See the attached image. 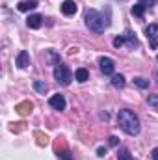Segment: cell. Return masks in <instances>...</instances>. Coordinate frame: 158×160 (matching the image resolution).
<instances>
[{
    "mask_svg": "<svg viewBox=\"0 0 158 160\" xmlns=\"http://www.w3.org/2000/svg\"><path fill=\"white\" fill-rule=\"evenodd\" d=\"M141 6H145V8H153L155 6V0H138Z\"/></svg>",
    "mask_w": 158,
    "mask_h": 160,
    "instance_id": "cell-23",
    "label": "cell"
},
{
    "mask_svg": "<svg viewBox=\"0 0 158 160\" xmlns=\"http://www.w3.org/2000/svg\"><path fill=\"white\" fill-rule=\"evenodd\" d=\"M48 104H50L54 110H65V99H63V95H60V93L52 95V97L48 99Z\"/></svg>",
    "mask_w": 158,
    "mask_h": 160,
    "instance_id": "cell-6",
    "label": "cell"
},
{
    "mask_svg": "<svg viewBox=\"0 0 158 160\" xmlns=\"http://www.w3.org/2000/svg\"><path fill=\"white\" fill-rule=\"evenodd\" d=\"M58 157H60L62 160H73V157H71V153H69L67 149H65V151H62V153L58 151Z\"/></svg>",
    "mask_w": 158,
    "mask_h": 160,
    "instance_id": "cell-21",
    "label": "cell"
},
{
    "mask_svg": "<svg viewBox=\"0 0 158 160\" xmlns=\"http://www.w3.org/2000/svg\"><path fill=\"white\" fill-rule=\"evenodd\" d=\"M77 4H75V0H65L63 4H62V11H63V15H75L77 13Z\"/></svg>",
    "mask_w": 158,
    "mask_h": 160,
    "instance_id": "cell-8",
    "label": "cell"
},
{
    "mask_svg": "<svg viewBox=\"0 0 158 160\" xmlns=\"http://www.w3.org/2000/svg\"><path fill=\"white\" fill-rule=\"evenodd\" d=\"M48 60H50V63H54V65H58V63H60V58H58L52 50H48Z\"/></svg>",
    "mask_w": 158,
    "mask_h": 160,
    "instance_id": "cell-20",
    "label": "cell"
},
{
    "mask_svg": "<svg viewBox=\"0 0 158 160\" xmlns=\"http://www.w3.org/2000/svg\"><path fill=\"white\" fill-rule=\"evenodd\" d=\"M17 67H21V69H26L28 65H30V56H28V52L26 50H21L19 54H17Z\"/></svg>",
    "mask_w": 158,
    "mask_h": 160,
    "instance_id": "cell-7",
    "label": "cell"
},
{
    "mask_svg": "<svg viewBox=\"0 0 158 160\" xmlns=\"http://www.w3.org/2000/svg\"><path fill=\"white\" fill-rule=\"evenodd\" d=\"M156 60H158V56H156Z\"/></svg>",
    "mask_w": 158,
    "mask_h": 160,
    "instance_id": "cell-27",
    "label": "cell"
},
{
    "mask_svg": "<svg viewBox=\"0 0 158 160\" xmlns=\"http://www.w3.org/2000/svg\"><path fill=\"white\" fill-rule=\"evenodd\" d=\"M108 140H110V145H112V147H116V145L119 143V138H117V136H110Z\"/></svg>",
    "mask_w": 158,
    "mask_h": 160,
    "instance_id": "cell-24",
    "label": "cell"
},
{
    "mask_svg": "<svg viewBox=\"0 0 158 160\" xmlns=\"http://www.w3.org/2000/svg\"><path fill=\"white\" fill-rule=\"evenodd\" d=\"M37 8V0H24L17 6L19 11H30V9H36Z\"/></svg>",
    "mask_w": 158,
    "mask_h": 160,
    "instance_id": "cell-10",
    "label": "cell"
},
{
    "mask_svg": "<svg viewBox=\"0 0 158 160\" xmlns=\"http://www.w3.org/2000/svg\"><path fill=\"white\" fill-rule=\"evenodd\" d=\"M86 24H87V28H89L91 32H95V34H102L104 28L108 26V22L104 21V17H102L97 9H87V11H86Z\"/></svg>",
    "mask_w": 158,
    "mask_h": 160,
    "instance_id": "cell-2",
    "label": "cell"
},
{
    "mask_svg": "<svg viewBox=\"0 0 158 160\" xmlns=\"http://www.w3.org/2000/svg\"><path fill=\"white\" fill-rule=\"evenodd\" d=\"M97 155H99V157H104V155H106V149H104V147H99V149H97Z\"/></svg>",
    "mask_w": 158,
    "mask_h": 160,
    "instance_id": "cell-26",
    "label": "cell"
},
{
    "mask_svg": "<svg viewBox=\"0 0 158 160\" xmlns=\"http://www.w3.org/2000/svg\"><path fill=\"white\" fill-rule=\"evenodd\" d=\"M32 108H34V104L30 102V101H24V102H21V104H17V112L21 114V116H26V114H30L32 112Z\"/></svg>",
    "mask_w": 158,
    "mask_h": 160,
    "instance_id": "cell-11",
    "label": "cell"
},
{
    "mask_svg": "<svg viewBox=\"0 0 158 160\" xmlns=\"http://www.w3.org/2000/svg\"><path fill=\"white\" fill-rule=\"evenodd\" d=\"M145 9H147V8H145V6H141V4L138 2L136 6H132V15H134V17H143Z\"/></svg>",
    "mask_w": 158,
    "mask_h": 160,
    "instance_id": "cell-14",
    "label": "cell"
},
{
    "mask_svg": "<svg viewBox=\"0 0 158 160\" xmlns=\"http://www.w3.org/2000/svg\"><path fill=\"white\" fill-rule=\"evenodd\" d=\"M26 24H28V28L37 30V28H41V24H43V17L41 15H30L26 19Z\"/></svg>",
    "mask_w": 158,
    "mask_h": 160,
    "instance_id": "cell-9",
    "label": "cell"
},
{
    "mask_svg": "<svg viewBox=\"0 0 158 160\" xmlns=\"http://www.w3.org/2000/svg\"><path fill=\"white\" fill-rule=\"evenodd\" d=\"M151 158H153V160H158V147H155V149H153V153H151Z\"/></svg>",
    "mask_w": 158,
    "mask_h": 160,
    "instance_id": "cell-25",
    "label": "cell"
},
{
    "mask_svg": "<svg viewBox=\"0 0 158 160\" xmlns=\"http://www.w3.org/2000/svg\"><path fill=\"white\" fill-rule=\"evenodd\" d=\"M75 78L78 80V82H86V80L89 78V73H87V69H84V67L77 69V73H75Z\"/></svg>",
    "mask_w": 158,
    "mask_h": 160,
    "instance_id": "cell-13",
    "label": "cell"
},
{
    "mask_svg": "<svg viewBox=\"0 0 158 160\" xmlns=\"http://www.w3.org/2000/svg\"><path fill=\"white\" fill-rule=\"evenodd\" d=\"M145 36H147V39H149L151 48L156 50L158 48V24H149V26L145 28Z\"/></svg>",
    "mask_w": 158,
    "mask_h": 160,
    "instance_id": "cell-4",
    "label": "cell"
},
{
    "mask_svg": "<svg viewBox=\"0 0 158 160\" xmlns=\"http://www.w3.org/2000/svg\"><path fill=\"white\" fill-rule=\"evenodd\" d=\"M112 86L114 88H125V77L123 75H114L112 77Z\"/></svg>",
    "mask_w": 158,
    "mask_h": 160,
    "instance_id": "cell-15",
    "label": "cell"
},
{
    "mask_svg": "<svg viewBox=\"0 0 158 160\" xmlns=\"http://www.w3.org/2000/svg\"><path fill=\"white\" fill-rule=\"evenodd\" d=\"M117 160H134V158H132V155H130L128 149H121L117 153Z\"/></svg>",
    "mask_w": 158,
    "mask_h": 160,
    "instance_id": "cell-17",
    "label": "cell"
},
{
    "mask_svg": "<svg viewBox=\"0 0 158 160\" xmlns=\"http://www.w3.org/2000/svg\"><path fill=\"white\" fill-rule=\"evenodd\" d=\"M34 89H36V91H39V93H45V91L48 89V86H47L43 80H36V82H34Z\"/></svg>",
    "mask_w": 158,
    "mask_h": 160,
    "instance_id": "cell-16",
    "label": "cell"
},
{
    "mask_svg": "<svg viewBox=\"0 0 158 160\" xmlns=\"http://www.w3.org/2000/svg\"><path fill=\"white\" fill-rule=\"evenodd\" d=\"M99 65H101V71L104 73V75H114V69H116V63H114V60L112 58H101L99 60Z\"/></svg>",
    "mask_w": 158,
    "mask_h": 160,
    "instance_id": "cell-5",
    "label": "cell"
},
{
    "mask_svg": "<svg viewBox=\"0 0 158 160\" xmlns=\"http://www.w3.org/2000/svg\"><path fill=\"white\" fill-rule=\"evenodd\" d=\"M134 84H136L138 88H141V89H145V88H149V80L141 78V77H140V78H136V80H134Z\"/></svg>",
    "mask_w": 158,
    "mask_h": 160,
    "instance_id": "cell-19",
    "label": "cell"
},
{
    "mask_svg": "<svg viewBox=\"0 0 158 160\" xmlns=\"http://www.w3.org/2000/svg\"><path fill=\"white\" fill-rule=\"evenodd\" d=\"M123 38H125V43H126L128 48H136V47H138V39H136V36H134L130 30H126Z\"/></svg>",
    "mask_w": 158,
    "mask_h": 160,
    "instance_id": "cell-12",
    "label": "cell"
},
{
    "mask_svg": "<svg viewBox=\"0 0 158 160\" xmlns=\"http://www.w3.org/2000/svg\"><path fill=\"white\" fill-rule=\"evenodd\" d=\"M147 102H149V106H153L155 110H158V95H149Z\"/></svg>",
    "mask_w": 158,
    "mask_h": 160,
    "instance_id": "cell-18",
    "label": "cell"
},
{
    "mask_svg": "<svg viewBox=\"0 0 158 160\" xmlns=\"http://www.w3.org/2000/svg\"><path fill=\"white\" fill-rule=\"evenodd\" d=\"M54 78L58 80L62 86H69L71 80H73V73H71V69H69L67 65L58 63V65L54 67Z\"/></svg>",
    "mask_w": 158,
    "mask_h": 160,
    "instance_id": "cell-3",
    "label": "cell"
},
{
    "mask_svg": "<svg viewBox=\"0 0 158 160\" xmlns=\"http://www.w3.org/2000/svg\"><path fill=\"white\" fill-rule=\"evenodd\" d=\"M123 43H125V38H123V36H119V38H116V39H114V47H116V48H119Z\"/></svg>",
    "mask_w": 158,
    "mask_h": 160,
    "instance_id": "cell-22",
    "label": "cell"
},
{
    "mask_svg": "<svg viewBox=\"0 0 158 160\" xmlns=\"http://www.w3.org/2000/svg\"><path fill=\"white\" fill-rule=\"evenodd\" d=\"M117 123L128 136L140 134V119H138V116H136L132 110H119Z\"/></svg>",
    "mask_w": 158,
    "mask_h": 160,
    "instance_id": "cell-1",
    "label": "cell"
}]
</instances>
